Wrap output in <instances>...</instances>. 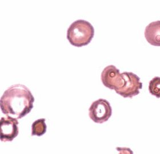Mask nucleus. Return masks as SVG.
Returning a JSON list of instances; mask_svg holds the SVG:
<instances>
[{"label":"nucleus","instance_id":"9","mask_svg":"<svg viewBox=\"0 0 160 154\" xmlns=\"http://www.w3.org/2000/svg\"><path fill=\"white\" fill-rule=\"evenodd\" d=\"M149 90L157 98H160V77H155L149 82Z\"/></svg>","mask_w":160,"mask_h":154},{"label":"nucleus","instance_id":"7","mask_svg":"<svg viewBox=\"0 0 160 154\" xmlns=\"http://www.w3.org/2000/svg\"><path fill=\"white\" fill-rule=\"evenodd\" d=\"M145 37L150 45L160 47V21L152 22L146 27Z\"/></svg>","mask_w":160,"mask_h":154},{"label":"nucleus","instance_id":"4","mask_svg":"<svg viewBox=\"0 0 160 154\" xmlns=\"http://www.w3.org/2000/svg\"><path fill=\"white\" fill-rule=\"evenodd\" d=\"M89 116L94 123L102 124L109 119L112 115V108L108 101L100 99L91 104Z\"/></svg>","mask_w":160,"mask_h":154},{"label":"nucleus","instance_id":"3","mask_svg":"<svg viewBox=\"0 0 160 154\" xmlns=\"http://www.w3.org/2000/svg\"><path fill=\"white\" fill-rule=\"evenodd\" d=\"M123 77V84L122 87L116 90L124 98L134 97L140 94V90L142 88V83L140 82V78L132 72H125L122 73Z\"/></svg>","mask_w":160,"mask_h":154},{"label":"nucleus","instance_id":"8","mask_svg":"<svg viewBox=\"0 0 160 154\" xmlns=\"http://www.w3.org/2000/svg\"><path fill=\"white\" fill-rule=\"evenodd\" d=\"M47 126L45 119H40L34 122L32 126V136H41L46 133Z\"/></svg>","mask_w":160,"mask_h":154},{"label":"nucleus","instance_id":"6","mask_svg":"<svg viewBox=\"0 0 160 154\" xmlns=\"http://www.w3.org/2000/svg\"><path fill=\"white\" fill-rule=\"evenodd\" d=\"M19 122L15 117L7 115L1 119L0 139L2 141H11L18 135Z\"/></svg>","mask_w":160,"mask_h":154},{"label":"nucleus","instance_id":"5","mask_svg":"<svg viewBox=\"0 0 160 154\" xmlns=\"http://www.w3.org/2000/svg\"><path fill=\"white\" fill-rule=\"evenodd\" d=\"M102 83L106 87L115 91L122 87L123 77L120 70L113 65L107 66L101 73Z\"/></svg>","mask_w":160,"mask_h":154},{"label":"nucleus","instance_id":"2","mask_svg":"<svg viewBox=\"0 0 160 154\" xmlns=\"http://www.w3.org/2000/svg\"><path fill=\"white\" fill-rule=\"evenodd\" d=\"M94 36V29L88 21L78 20L67 30V39L74 47H82L90 43Z\"/></svg>","mask_w":160,"mask_h":154},{"label":"nucleus","instance_id":"1","mask_svg":"<svg viewBox=\"0 0 160 154\" xmlns=\"http://www.w3.org/2000/svg\"><path fill=\"white\" fill-rule=\"evenodd\" d=\"M34 97L25 85L16 84L5 91L1 97L0 107L3 114L20 119L33 108Z\"/></svg>","mask_w":160,"mask_h":154}]
</instances>
